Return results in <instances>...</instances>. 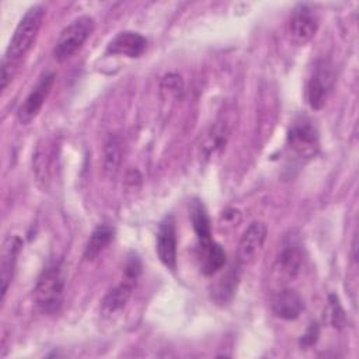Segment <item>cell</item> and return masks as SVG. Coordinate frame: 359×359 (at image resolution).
<instances>
[{"label": "cell", "instance_id": "1", "mask_svg": "<svg viewBox=\"0 0 359 359\" xmlns=\"http://www.w3.org/2000/svg\"><path fill=\"white\" fill-rule=\"evenodd\" d=\"M45 15V7L42 4H34L20 20L1 59V90H6L11 83L21 65V60L32 48Z\"/></svg>", "mask_w": 359, "mask_h": 359}, {"label": "cell", "instance_id": "2", "mask_svg": "<svg viewBox=\"0 0 359 359\" xmlns=\"http://www.w3.org/2000/svg\"><path fill=\"white\" fill-rule=\"evenodd\" d=\"M63 290L65 278L60 264L53 262L43 269L35 285L34 299L36 309L42 314H56L63 303Z\"/></svg>", "mask_w": 359, "mask_h": 359}, {"label": "cell", "instance_id": "3", "mask_svg": "<svg viewBox=\"0 0 359 359\" xmlns=\"http://www.w3.org/2000/svg\"><path fill=\"white\" fill-rule=\"evenodd\" d=\"M94 25V18L90 15H80L73 20L60 32L53 48V57L59 62L70 59L93 34Z\"/></svg>", "mask_w": 359, "mask_h": 359}, {"label": "cell", "instance_id": "4", "mask_svg": "<svg viewBox=\"0 0 359 359\" xmlns=\"http://www.w3.org/2000/svg\"><path fill=\"white\" fill-rule=\"evenodd\" d=\"M286 142L296 156L311 158L318 151V129L309 116H299L290 125Z\"/></svg>", "mask_w": 359, "mask_h": 359}, {"label": "cell", "instance_id": "5", "mask_svg": "<svg viewBox=\"0 0 359 359\" xmlns=\"http://www.w3.org/2000/svg\"><path fill=\"white\" fill-rule=\"evenodd\" d=\"M334 81L335 73L332 65L324 59L318 60L314 65L306 86V100L313 109H321L325 105L334 87Z\"/></svg>", "mask_w": 359, "mask_h": 359}, {"label": "cell", "instance_id": "6", "mask_svg": "<svg viewBox=\"0 0 359 359\" xmlns=\"http://www.w3.org/2000/svg\"><path fill=\"white\" fill-rule=\"evenodd\" d=\"M318 15L309 4H297L289 18L287 29L292 41L296 45L307 43L317 32Z\"/></svg>", "mask_w": 359, "mask_h": 359}, {"label": "cell", "instance_id": "7", "mask_svg": "<svg viewBox=\"0 0 359 359\" xmlns=\"http://www.w3.org/2000/svg\"><path fill=\"white\" fill-rule=\"evenodd\" d=\"M55 73L53 72H48L43 73L39 80L36 81L35 87H32V90L29 91V94L25 97V100L22 101V104L18 108V119L21 123H29L41 111L46 97L49 95L52 86L55 83Z\"/></svg>", "mask_w": 359, "mask_h": 359}, {"label": "cell", "instance_id": "8", "mask_svg": "<svg viewBox=\"0 0 359 359\" xmlns=\"http://www.w3.org/2000/svg\"><path fill=\"white\" fill-rule=\"evenodd\" d=\"M156 252L165 268L171 271L177 268V231L172 215L164 216L158 224Z\"/></svg>", "mask_w": 359, "mask_h": 359}, {"label": "cell", "instance_id": "9", "mask_svg": "<svg viewBox=\"0 0 359 359\" xmlns=\"http://www.w3.org/2000/svg\"><path fill=\"white\" fill-rule=\"evenodd\" d=\"M266 234L268 229L262 222H252L244 230L237 250V258L241 265H248L258 257L266 240Z\"/></svg>", "mask_w": 359, "mask_h": 359}, {"label": "cell", "instance_id": "10", "mask_svg": "<svg viewBox=\"0 0 359 359\" xmlns=\"http://www.w3.org/2000/svg\"><path fill=\"white\" fill-rule=\"evenodd\" d=\"M303 265V250L302 244L296 238H287L276 258L275 269L276 272L286 278L293 279L302 269Z\"/></svg>", "mask_w": 359, "mask_h": 359}, {"label": "cell", "instance_id": "11", "mask_svg": "<svg viewBox=\"0 0 359 359\" xmlns=\"http://www.w3.org/2000/svg\"><path fill=\"white\" fill-rule=\"evenodd\" d=\"M147 48V39L135 31H122L107 46V53L114 56L139 57Z\"/></svg>", "mask_w": 359, "mask_h": 359}, {"label": "cell", "instance_id": "12", "mask_svg": "<svg viewBox=\"0 0 359 359\" xmlns=\"http://www.w3.org/2000/svg\"><path fill=\"white\" fill-rule=\"evenodd\" d=\"M22 247V240L18 236H10L3 243L0 280H1V300H4L10 283L13 282L17 259Z\"/></svg>", "mask_w": 359, "mask_h": 359}, {"label": "cell", "instance_id": "13", "mask_svg": "<svg viewBox=\"0 0 359 359\" xmlns=\"http://www.w3.org/2000/svg\"><path fill=\"white\" fill-rule=\"evenodd\" d=\"M303 310L304 302L293 289H282L272 299V313L282 320H296Z\"/></svg>", "mask_w": 359, "mask_h": 359}, {"label": "cell", "instance_id": "14", "mask_svg": "<svg viewBox=\"0 0 359 359\" xmlns=\"http://www.w3.org/2000/svg\"><path fill=\"white\" fill-rule=\"evenodd\" d=\"M198 259L203 275L210 276L220 271L226 264V252L216 241H209L203 245H198Z\"/></svg>", "mask_w": 359, "mask_h": 359}, {"label": "cell", "instance_id": "15", "mask_svg": "<svg viewBox=\"0 0 359 359\" xmlns=\"http://www.w3.org/2000/svg\"><path fill=\"white\" fill-rule=\"evenodd\" d=\"M135 283L136 282L125 279L123 282H121L119 285L112 287L104 296V299L101 302V313L104 316H112V314L121 311L126 306L128 300L130 299Z\"/></svg>", "mask_w": 359, "mask_h": 359}, {"label": "cell", "instance_id": "16", "mask_svg": "<svg viewBox=\"0 0 359 359\" xmlns=\"http://www.w3.org/2000/svg\"><path fill=\"white\" fill-rule=\"evenodd\" d=\"M115 236V230L108 223H100L91 233L86 248H84V258L86 259H94L97 258L104 250L108 248V245L112 243Z\"/></svg>", "mask_w": 359, "mask_h": 359}, {"label": "cell", "instance_id": "17", "mask_svg": "<svg viewBox=\"0 0 359 359\" xmlns=\"http://www.w3.org/2000/svg\"><path fill=\"white\" fill-rule=\"evenodd\" d=\"M122 164V146L115 135H108L102 147V170L109 178H115Z\"/></svg>", "mask_w": 359, "mask_h": 359}, {"label": "cell", "instance_id": "18", "mask_svg": "<svg viewBox=\"0 0 359 359\" xmlns=\"http://www.w3.org/2000/svg\"><path fill=\"white\" fill-rule=\"evenodd\" d=\"M189 217L192 222V227L198 237V245H203L212 241V230H210V220L206 213L203 203L199 199L192 201Z\"/></svg>", "mask_w": 359, "mask_h": 359}, {"label": "cell", "instance_id": "19", "mask_svg": "<svg viewBox=\"0 0 359 359\" xmlns=\"http://www.w3.org/2000/svg\"><path fill=\"white\" fill-rule=\"evenodd\" d=\"M230 135V129H229V123L226 121H217L210 130L208 132L205 142H203V153L206 157L213 156L215 153L220 151L229 139Z\"/></svg>", "mask_w": 359, "mask_h": 359}, {"label": "cell", "instance_id": "20", "mask_svg": "<svg viewBox=\"0 0 359 359\" xmlns=\"http://www.w3.org/2000/svg\"><path fill=\"white\" fill-rule=\"evenodd\" d=\"M237 283H238V272L231 268L217 283L216 286L213 287V292H212V297L217 302V303H226L229 302L236 289H237Z\"/></svg>", "mask_w": 359, "mask_h": 359}, {"label": "cell", "instance_id": "21", "mask_svg": "<svg viewBox=\"0 0 359 359\" xmlns=\"http://www.w3.org/2000/svg\"><path fill=\"white\" fill-rule=\"evenodd\" d=\"M49 156V151L46 149H43L42 146H38L36 149V153L34 156V170H35V174L38 177L39 181H48L49 178V167H50V158L48 157Z\"/></svg>", "mask_w": 359, "mask_h": 359}, {"label": "cell", "instance_id": "22", "mask_svg": "<svg viewBox=\"0 0 359 359\" xmlns=\"http://www.w3.org/2000/svg\"><path fill=\"white\" fill-rule=\"evenodd\" d=\"M161 94H168V97H175L178 98L184 90V83L181 76L177 73H168L163 77L160 83Z\"/></svg>", "mask_w": 359, "mask_h": 359}, {"label": "cell", "instance_id": "23", "mask_svg": "<svg viewBox=\"0 0 359 359\" xmlns=\"http://www.w3.org/2000/svg\"><path fill=\"white\" fill-rule=\"evenodd\" d=\"M330 318H331V324L332 327H342L344 321H345V316H344V310L338 302V297L331 294L330 296Z\"/></svg>", "mask_w": 359, "mask_h": 359}, {"label": "cell", "instance_id": "24", "mask_svg": "<svg viewBox=\"0 0 359 359\" xmlns=\"http://www.w3.org/2000/svg\"><path fill=\"white\" fill-rule=\"evenodd\" d=\"M318 334H320V327L316 321L310 323V325L307 327L306 332L300 337L299 339V344L302 348H309V346H313L317 339H318Z\"/></svg>", "mask_w": 359, "mask_h": 359}, {"label": "cell", "instance_id": "25", "mask_svg": "<svg viewBox=\"0 0 359 359\" xmlns=\"http://www.w3.org/2000/svg\"><path fill=\"white\" fill-rule=\"evenodd\" d=\"M241 222V212L236 208H227L220 215V224L224 227H234Z\"/></svg>", "mask_w": 359, "mask_h": 359}, {"label": "cell", "instance_id": "26", "mask_svg": "<svg viewBox=\"0 0 359 359\" xmlns=\"http://www.w3.org/2000/svg\"><path fill=\"white\" fill-rule=\"evenodd\" d=\"M140 272H142L140 259L137 257H135V255L129 257V259L126 261V265H125V279L136 282V279L139 278Z\"/></svg>", "mask_w": 359, "mask_h": 359}]
</instances>
